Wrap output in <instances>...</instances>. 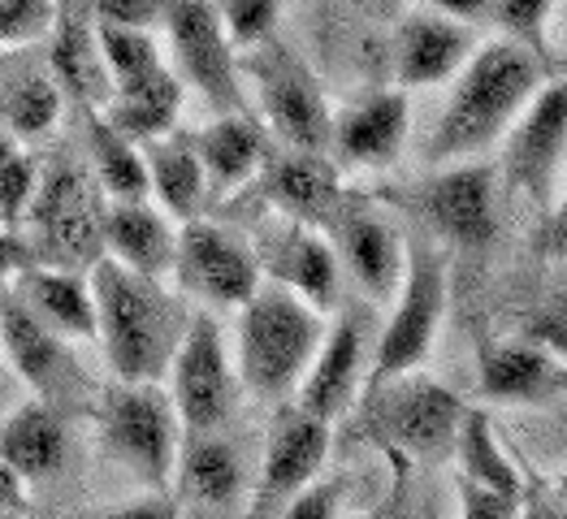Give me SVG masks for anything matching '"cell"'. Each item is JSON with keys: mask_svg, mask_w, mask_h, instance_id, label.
Masks as SVG:
<instances>
[{"mask_svg": "<svg viewBox=\"0 0 567 519\" xmlns=\"http://www.w3.org/2000/svg\"><path fill=\"white\" fill-rule=\"evenodd\" d=\"M326 238L369 299H378V303L394 299V290L403 282V238L373 208V199L347 190L342 204L333 208V217L326 221Z\"/></svg>", "mask_w": 567, "mask_h": 519, "instance_id": "9a60e30c", "label": "cell"}, {"mask_svg": "<svg viewBox=\"0 0 567 519\" xmlns=\"http://www.w3.org/2000/svg\"><path fill=\"white\" fill-rule=\"evenodd\" d=\"M408 126H412V100L403 87H385L355 100L333 117L330 147L351 169H385L399 160Z\"/></svg>", "mask_w": 567, "mask_h": 519, "instance_id": "ac0fdd59", "label": "cell"}, {"mask_svg": "<svg viewBox=\"0 0 567 519\" xmlns=\"http://www.w3.org/2000/svg\"><path fill=\"white\" fill-rule=\"evenodd\" d=\"M537 251H542L546 260H559V256H567V174H564V183H559L555 204L546 208L542 230H537Z\"/></svg>", "mask_w": 567, "mask_h": 519, "instance_id": "ee69618b", "label": "cell"}, {"mask_svg": "<svg viewBox=\"0 0 567 519\" xmlns=\"http://www.w3.org/2000/svg\"><path fill=\"white\" fill-rule=\"evenodd\" d=\"M555 70L537 61L516 40H489L476 44L464 70L451 79V100L425 143L429 165H455L476 160L512 131L520 108Z\"/></svg>", "mask_w": 567, "mask_h": 519, "instance_id": "6da1fadb", "label": "cell"}, {"mask_svg": "<svg viewBox=\"0 0 567 519\" xmlns=\"http://www.w3.org/2000/svg\"><path fill=\"white\" fill-rule=\"evenodd\" d=\"M143 165H147V190L161 199L165 217L195 221L204 199H208V183H204V165L195 156V143L178 139L174 131L161 139H147L143 143Z\"/></svg>", "mask_w": 567, "mask_h": 519, "instance_id": "f1b7e54d", "label": "cell"}, {"mask_svg": "<svg viewBox=\"0 0 567 519\" xmlns=\"http://www.w3.org/2000/svg\"><path fill=\"white\" fill-rule=\"evenodd\" d=\"M18 294L48 330H56L61 338H95L92 282L79 278L74 269L31 264L27 273H18Z\"/></svg>", "mask_w": 567, "mask_h": 519, "instance_id": "4316f807", "label": "cell"}, {"mask_svg": "<svg viewBox=\"0 0 567 519\" xmlns=\"http://www.w3.org/2000/svg\"><path fill=\"white\" fill-rule=\"evenodd\" d=\"M238 74H247L256 83L260 113H265L269 131L286 147H295V152H330L333 113L326 104V92L290 48H282L274 35L251 44L247 61H238Z\"/></svg>", "mask_w": 567, "mask_h": 519, "instance_id": "52a82bcc", "label": "cell"}, {"mask_svg": "<svg viewBox=\"0 0 567 519\" xmlns=\"http://www.w3.org/2000/svg\"><path fill=\"white\" fill-rule=\"evenodd\" d=\"M442 316H446V260L433 238L408 235L403 238V282L394 290V312L373 351L364 394H373L403 373H416L433 351Z\"/></svg>", "mask_w": 567, "mask_h": 519, "instance_id": "277c9868", "label": "cell"}, {"mask_svg": "<svg viewBox=\"0 0 567 519\" xmlns=\"http://www.w3.org/2000/svg\"><path fill=\"white\" fill-rule=\"evenodd\" d=\"M555 489H559V494H564V498H567V473L559 476V480H555Z\"/></svg>", "mask_w": 567, "mask_h": 519, "instance_id": "816d5d0a", "label": "cell"}, {"mask_svg": "<svg viewBox=\"0 0 567 519\" xmlns=\"http://www.w3.org/2000/svg\"><path fill=\"white\" fill-rule=\"evenodd\" d=\"M0 519H18V511H0Z\"/></svg>", "mask_w": 567, "mask_h": 519, "instance_id": "db71d44e", "label": "cell"}, {"mask_svg": "<svg viewBox=\"0 0 567 519\" xmlns=\"http://www.w3.org/2000/svg\"><path fill=\"white\" fill-rule=\"evenodd\" d=\"M87 282L95 299V338L117 381L165 377L190 321L183 303L156 278H143L113 256L95 260Z\"/></svg>", "mask_w": 567, "mask_h": 519, "instance_id": "7a4b0ae2", "label": "cell"}, {"mask_svg": "<svg viewBox=\"0 0 567 519\" xmlns=\"http://www.w3.org/2000/svg\"><path fill=\"white\" fill-rule=\"evenodd\" d=\"M35 260V247L13 230H0V282H18V273H27Z\"/></svg>", "mask_w": 567, "mask_h": 519, "instance_id": "bcb514c9", "label": "cell"}, {"mask_svg": "<svg viewBox=\"0 0 567 519\" xmlns=\"http://www.w3.org/2000/svg\"><path fill=\"white\" fill-rule=\"evenodd\" d=\"M369 403V428L381 446L399 450L403 459L437 464L455 455V433L464 421V403L442 381L403 373L385 381L381 390L364 394Z\"/></svg>", "mask_w": 567, "mask_h": 519, "instance_id": "8992f818", "label": "cell"}, {"mask_svg": "<svg viewBox=\"0 0 567 519\" xmlns=\"http://www.w3.org/2000/svg\"><path fill=\"white\" fill-rule=\"evenodd\" d=\"M87 113H92V160L100 190H109L113 199H147L143 152L126 135H117L95 108H87Z\"/></svg>", "mask_w": 567, "mask_h": 519, "instance_id": "1f68e13d", "label": "cell"}, {"mask_svg": "<svg viewBox=\"0 0 567 519\" xmlns=\"http://www.w3.org/2000/svg\"><path fill=\"white\" fill-rule=\"evenodd\" d=\"M56 22V0H0V48L44 40Z\"/></svg>", "mask_w": 567, "mask_h": 519, "instance_id": "d590c367", "label": "cell"}, {"mask_svg": "<svg viewBox=\"0 0 567 519\" xmlns=\"http://www.w3.org/2000/svg\"><path fill=\"white\" fill-rule=\"evenodd\" d=\"M516 511H520V498L460 476V519H516Z\"/></svg>", "mask_w": 567, "mask_h": 519, "instance_id": "60d3db41", "label": "cell"}, {"mask_svg": "<svg viewBox=\"0 0 567 519\" xmlns=\"http://www.w3.org/2000/svg\"><path fill=\"white\" fill-rule=\"evenodd\" d=\"M0 381H4V346H0Z\"/></svg>", "mask_w": 567, "mask_h": 519, "instance_id": "f5cc1de1", "label": "cell"}, {"mask_svg": "<svg viewBox=\"0 0 567 519\" xmlns=\"http://www.w3.org/2000/svg\"><path fill=\"white\" fill-rule=\"evenodd\" d=\"M174 0H92L95 18L104 22H122V27H152V22H165Z\"/></svg>", "mask_w": 567, "mask_h": 519, "instance_id": "b9f144b4", "label": "cell"}, {"mask_svg": "<svg viewBox=\"0 0 567 519\" xmlns=\"http://www.w3.org/2000/svg\"><path fill=\"white\" fill-rule=\"evenodd\" d=\"M550 13H555V0H489V18L507 31V40H516L520 48H528L537 61H546L555 70V48H550Z\"/></svg>", "mask_w": 567, "mask_h": 519, "instance_id": "e575fe53", "label": "cell"}, {"mask_svg": "<svg viewBox=\"0 0 567 519\" xmlns=\"http://www.w3.org/2000/svg\"><path fill=\"white\" fill-rule=\"evenodd\" d=\"M260 273H269V282L295 290L299 299H308L312 308H330L338 294V251L317 226L282 217L274 230H265L260 242L251 247Z\"/></svg>", "mask_w": 567, "mask_h": 519, "instance_id": "e0dca14e", "label": "cell"}, {"mask_svg": "<svg viewBox=\"0 0 567 519\" xmlns=\"http://www.w3.org/2000/svg\"><path fill=\"white\" fill-rule=\"evenodd\" d=\"M408 208L437 238H446L455 247H485L494 238V230H498L494 165H485V160L437 165L433 178L412 187Z\"/></svg>", "mask_w": 567, "mask_h": 519, "instance_id": "7c38bea8", "label": "cell"}, {"mask_svg": "<svg viewBox=\"0 0 567 519\" xmlns=\"http://www.w3.org/2000/svg\"><path fill=\"white\" fill-rule=\"evenodd\" d=\"M321 338V308L278 282H260L238 316V381L260 398H282L303 381Z\"/></svg>", "mask_w": 567, "mask_h": 519, "instance_id": "3957f363", "label": "cell"}, {"mask_svg": "<svg viewBox=\"0 0 567 519\" xmlns=\"http://www.w3.org/2000/svg\"><path fill=\"white\" fill-rule=\"evenodd\" d=\"M455 459H460L464 480L498 489V494H512V498L524 494V476L516 473L512 455L498 446L494 425H489V416L481 407H464V421H460V433H455Z\"/></svg>", "mask_w": 567, "mask_h": 519, "instance_id": "4dcf8cb0", "label": "cell"}, {"mask_svg": "<svg viewBox=\"0 0 567 519\" xmlns=\"http://www.w3.org/2000/svg\"><path fill=\"white\" fill-rule=\"evenodd\" d=\"M178 485L183 494L204 507H230L243 494V464L235 446L217 433H190L187 446H178Z\"/></svg>", "mask_w": 567, "mask_h": 519, "instance_id": "f546056e", "label": "cell"}, {"mask_svg": "<svg viewBox=\"0 0 567 519\" xmlns=\"http://www.w3.org/2000/svg\"><path fill=\"white\" fill-rule=\"evenodd\" d=\"M190 143H195V156L204 165V183L213 195L238 190L269 160L265 126L251 113H217V122L204 126Z\"/></svg>", "mask_w": 567, "mask_h": 519, "instance_id": "d4e9b609", "label": "cell"}, {"mask_svg": "<svg viewBox=\"0 0 567 519\" xmlns=\"http://www.w3.org/2000/svg\"><path fill=\"white\" fill-rule=\"evenodd\" d=\"M0 346H4V364H13V373L40 398H61L65 385L83 381L70 351H65V342H61V333L48 330L22 299L0 303Z\"/></svg>", "mask_w": 567, "mask_h": 519, "instance_id": "44dd1931", "label": "cell"}, {"mask_svg": "<svg viewBox=\"0 0 567 519\" xmlns=\"http://www.w3.org/2000/svg\"><path fill=\"white\" fill-rule=\"evenodd\" d=\"M516 519H567V498L555 489V480H533L524 485Z\"/></svg>", "mask_w": 567, "mask_h": 519, "instance_id": "f6af8a7d", "label": "cell"}, {"mask_svg": "<svg viewBox=\"0 0 567 519\" xmlns=\"http://www.w3.org/2000/svg\"><path fill=\"white\" fill-rule=\"evenodd\" d=\"M342 494H347V480L342 476H330V480H312L308 489H299L290 502H286L278 519H338V507H342Z\"/></svg>", "mask_w": 567, "mask_h": 519, "instance_id": "ab89813d", "label": "cell"}, {"mask_svg": "<svg viewBox=\"0 0 567 519\" xmlns=\"http://www.w3.org/2000/svg\"><path fill=\"white\" fill-rule=\"evenodd\" d=\"M169 44L178 56V70L195 92L217 113H247L243 74H238L235 40L226 31V18L208 0H174L165 13Z\"/></svg>", "mask_w": 567, "mask_h": 519, "instance_id": "30bf717a", "label": "cell"}, {"mask_svg": "<svg viewBox=\"0 0 567 519\" xmlns=\"http://www.w3.org/2000/svg\"><path fill=\"white\" fill-rule=\"evenodd\" d=\"M360 377H364V321L360 312H342L333 330L321 338L303 381L295 385V403L333 425L355 403Z\"/></svg>", "mask_w": 567, "mask_h": 519, "instance_id": "d6986e66", "label": "cell"}, {"mask_svg": "<svg viewBox=\"0 0 567 519\" xmlns=\"http://www.w3.org/2000/svg\"><path fill=\"white\" fill-rule=\"evenodd\" d=\"M0 511H27V480L0 459Z\"/></svg>", "mask_w": 567, "mask_h": 519, "instance_id": "c3c4849f", "label": "cell"}, {"mask_svg": "<svg viewBox=\"0 0 567 519\" xmlns=\"http://www.w3.org/2000/svg\"><path fill=\"white\" fill-rule=\"evenodd\" d=\"M326 455H330V421L303 412L299 403L282 407L269 428V446H265V464H260L247 519H278L286 502L321 476Z\"/></svg>", "mask_w": 567, "mask_h": 519, "instance_id": "5bb4252c", "label": "cell"}, {"mask_svg": "<svg viewBox=\"0 0 567 519\" xmlns=\"http://www.w3.org/2000/svg\"><path fill=\"white\" fill-rule=\"evenodd\" d=\"M520 338L567 364V294L550 299V303H542L537 312H528L520 325Z\"/></svg>", "mask_w": 567, "mask_h": 519, "instance_id": "f35d334b", "label": "cell"}, {"mask_svg": "<svg viewBox=\"0 0 567 519\" xmlns=\"http://www.w3.org/2000/svg\"><path fill=\"white\" fill-rule=\"evenodd\" d=\"M27 221L35 226V260L52 269H92L104 256V208L95 199L92 178L79 169H56L27 204Z\"/></svg>", "mask_w": 567, "mask_h": 519, "instance_id": "9c48e42d", "label": "cell"}, {"mask_svg": "<svg viewBox=\"0 0 567 519\" xmlns=\"http://www.w3.org/2000/svg\"><path fill=\"white\" fill-rule=\"evenodd\" d=\"M169 381H174V390H169L174 412L187 433H213L226 425V416L235 407L238 373L230 369L226 338L213 316L199 312L187 321V333L169 360Z\"/></svg>", "mask_w": 567, "mask_h": 519, "instance_id": "8fae6325", "label": "cell"}, {"mask_svg": "<svg viewBox=\"0 0 567 519\" xmlns=\"http://www.w3.org/2000/svg\"><path fill=\"white\" fill-rule=\"evenodd\" d=\"M282 4L286 0H226L221 18H226V31H230L235 48H251L260 40H269L274 27H278Z\"/></svg>", "mask_w": 567, "mask_h": 519, "instance_id": "8d00e7d4", "label": "cell"}, {"mask_svg": "<svg viewBox=\"0 0 567 519\" xmlns=\"http://www.w3.org/2000/svg\"><path fill=\"white\" fill-rule=\"evenodd\" d=\"M567 390V364L542 346L512 338H481L476 346V394L494 403H546Z\"/></svg>", "mask_w": 567, "mask_h": 519, "instance_id": "ffe728a7", "label": "cell"}, {"mask_svg": "<svg viewBox=\"0 0 567 519\" xmlns=\"http://www.w3.org/2000/svg\"><path fill=\"white\" fill-rule=\"evenodd\" d=\"M92 519H183L178 516V502L169 498H143V502H131V507H117V511H100Z\"/></svg>", "mask_w": 567, "mask_h": 519, "instance_id": "7dc6e473", "label": "cell"}, {"mask_svg": "<svg viewBox=\"0 0 567 519\" xmlns=\"http://www.w3.org/2000/svg\"><path fill=\"white\" fill-rule=\"evenodd\" d=\"M507 187L520 190L542 212L555 204L559 183L567 174V79L550 74L533 100L520 108L512 131L503 135V160H498Z\"/></svg>", "mask_w": 567, "mask_h": 519, "instance_id": "ba28073f", "label": "cell"}, {"mask_svg": "<svg viewBox=\"0 0 567 519\" xmlns=\"http://www.w3.org/2000/svg\"><path fill=\"white\" fill-rule=\"evenodd\" d=\"M104 251L143 278L165 282L174 273L178 230L147 199H113V208L104 212Z\"/></svg>", "mask_w": 567, "mask_h": 519, "instance_id": "cb8c5ba5", "label": "cell"}, {"mask_svg": "<svg viewBox=\"0 0 567 519\" xmlns=\"http://www.w3.org/2000/svg\"><path fill=\"white\" fill-rule=\"evenodd\" d=\"M473 48L476 35L468 22L442 13L429 0H416V9H408L394 31V79L403 92L451 83L473 56Z\"/></svg>", "mask_w": 567, "mask_h": 519, "instance_id": "2e32d148", "label": "cell"}, {"mask_svg": "<svg viewBox=\"0 0 567 519\" xmlns=\"http://www.w3.org/2000/svg\"><path fill=\"white\" fill-rule=\"evenodd\" d=\"M13 152H18V143H13V131H4V126H0V165H4Z\"/></svg>", "mask_w": 567, "mask_h": 519, "instance_id": "f907efd6", "label": "cell"}, {"mask_svg": "<svg viewBox=\"0 0 567 519\" xmlns=\"http://www.w3.org/2000/svg\"><path fill=\"white\" fill-rule=\"evenodd\" d=\"M95 44H100L104 70H109L113 83L135 79V74H147V70L165 65L161 52H156L152 31H143V27H122V22H104V18H95Z\"/></svg>", "mask_w": 567, "mask_h": 519, "instance_id": "836d02e7", "label": "cell"}, {"mask_svg": "<svg viewBox=\"0 0 567 519\" xmlns=\"http://www.w3.org/2000/svg\"><path fill=\"white\" fill-rule=\"evenodd\" d=\"M0 459L22 480H44L56 473L65 459L61 412L48 398H35V403H22L13 416H4L0 421Z\"/></svg>", "mask_w": 567, "mask_h": 519, "instance_id": "83f0119b", "label": "cell"}, {"mask_svg": "<svg viewBox=\"0 0 567 519\" xmlns=\"http://www.w3.org/2000/svg\"><path fill=\"white\" fill-rule=\"evenodd\" d=\"M178 412L174 398L156 381H122L100 403V442L104 450L147 480L165 489L178 468Z\"/></svg>", "mask_w": 567, "mask_h": 519, "instance_id": "5b68a950", "label": "cell"}, {"mask_svg": "<svg viewBox=\"0 0 567 519\" xmlns=\"http://www.w3.org/2000/svg\"><path fill=\"white\" fill-rule=\"evenodd\" d=\"M265 178V199L295 221H308L317 230H326V221L333 217V208L342 204V178H338V165H333L326 152H286L260 165Z\"/></svg>", "mask_w": 567, "mask_h": 519, "instance_id": "7402d4cb", "label": "cell"}, {"mask_svg": "<svg viewBox=\"0 0 567 519\" xmlns=\"http://www.w3.org/2000/svg\"><path fill=\"white\" fill-rule=\"evenodd\" d=\"M178 108H183V83H178V74H169L165 65H156L147 74L113 83V92L104 100V122L117 135H126L131 143H147L174 131Z\"/></svg>", "mask_w": 567, "mask_h": 519, "instance_id": "484cf974", "label": "cell"}, {"mask_svg": "<svg viewBox=\"0 0 567 519\" xmlns=\"http://www.w3.org/2000/svg\"><path fill=\"white\" fill-rule=\"evenodd\" d=\"M61 113V83L48 74H22L0 95V122H9L13 135L40 139L56 126Z\"/></svg>", "mask_w": 567, "mask_h": 519, "instance_id": "d6a6232c", "label": "cell"}, {"mask_svg": "<svg viewBox=\"0 0 567 519\" xmlns=\"http://www.w3.org/2000/svg\"><path fill=\"white\" fill-rule=\"evenodd\" d=\"M429 4H437L442 13H451V18H460V22L489 18V0H429Z\"/></svg>", "mask_w": 567, "mask_h": 519, "instance_id": "681fc988", "label": "cell"}, {"mask_svg": "<svg viewBox=\"0 0 567 519\" xmlns=\"http://www.w3.org/2000/svg\"><path fill=\"white\" fill-rule=\"evenodd\" d=\"M169 278L187 294H199L208 303L243 308L256 294L265 273L256 264V251L243 238L195 217V221H183V230H178V256H174Z\"/></svg>", "mask_w": 567, "mask_h": 519, "instance_id": "4fadbf2b", "label": "cell"}, {"mask_svg": "<svg viewBox=\"0 0 567 519\" xmlns=\"http://www.w3.org/2000/svg\"><path fill=\"white\" fill-rule=\"evenodd\" d=\"M381 450H385V459H390V485H385L378 511H373L369 519H408V494H412L408 459H403L399 450H390V446H381Z\"/></svg>", "mask_w": 567, "mask_h": 519, "instance_id": "7bdbcfd3", "label": "cell"}, {"mask_svg": "<svg viewBox=\"0 0 567 519\" xmlns=\"http://www.w3.org/2000/svg\"><path fill=\"white\" fill-rule=\"evenodd\" d=\"M35 195V160L13 152L4 165H0V221L13 226L27 217V204Z\"/></svg>", "mask_w": 567, "mask_h": 519, "instance_id": "74e56055", "label": "cell"}, {"mask_svg": "<svg viewBox=\"0 0 567 519\" xmlns=\"http://www.w3.org/2000/svg\"><path fill=\"white\" fill-rule=\"evenodd\" d=\"M48 35H52V79L61 87H70L83 108H104L113 79H109L100 44H95L92 0H61Z\"/></svg>", "mask_w": 567, "mask_h": 519, "instance_id": "603a6c76", "label": "cell"}]
</instances>
